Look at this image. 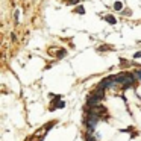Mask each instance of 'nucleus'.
Returning <instances> with one entry per match:
<instances>
[{
  "label": "nucleus",
  "mask_w": 141,
  "mask_h": 141,
  "mask_svg": "<svg viewBox=\"0 0 141 141\" xmlns=\"http://www.w3.org/2000/svg\"><path fill=\"white\" fill-rule=\"evenodd\" d=\"M85 141H100V135L99 134H86Z\"/></svg>",
  "instance_id": "f257e3e1"
},
{
  "label": "nucleus",
  "mask_w": 141,
  "mask_h": 141,
  "mask_svg": "<svg viewBox=\"0 0 141 141\" xmlns=\"http://www.w3.org/2000/svg\"><path fill=\"white\" fill-rule=\"evenodd\" d=\"M135 73V76H137V79H138V81L141 82V70H137V71H134Z\"/></svg>",
  "instance_id": "f03ea898"
},
{
  "label": "nucleus",
  "mask_w": 141,
  "mask_h": 141,
  "mask_svg": "<svg viewBox=\"0 0 141 141\" xmlns=\"http://www.w3.org/2000/svg\"><path fill=\"white\" fill-rule=\"evenodd\" d=\"M114 9H117V11L121 9V3L120 2H115V3H114Z\"/></svg>",
  "instance_id": "7ed1b4c3"
},
{
  "label": "nucleus",
  "mask_w": 141,
  "mask_h": 141,
  "mask_svg": "<svg viewBox=\"0 0 141 141\" xmlns=\"http://www.w3.org/2000/svg\"><path fill=\"white\" fill-rule=\"evenodd\" d=\"M106 20H108L109 23H112V24H114V23H115V18H114V17H112V15H108V17H106Z\"/></svg>",
  "instance_id": "20e7f679"
},
{
  "label": "nucleus",
  "mask_w": 141,
  "mask_h": 141,
  "mask_svg": "<svg viewBox=\"0 0 141 141\" xmlns=\"http://www.w3.org/2000/svg\"><path fill=\"white\" fill-rule=\"evenodd\" d=\"M18 18H20V12L17 11V12H15V21H18Z\"/></svg>",
  "instance_id": "39448f33"
},
{
  "label": "nucleus",
  "mask_w": 141,
  "mask_h": 141,
  "mask_svg": "<svg viewBox=\"0 0 141 141\" xmlns=\"http://www.w3.org/2000/svg\"><path fill=\"white\" fill-rule=\"evenodd\" d=\"M76 11H77V12H84V8H82V6H79Z\"/></svg>",
  "instance_id": "423d86ee"
},
{
  "label": "nucleus",
  "mask_w": 141,
  "mask_h": 141,
  "mask_svg": "<svg viewBox=\"0 0 141 141\" xmlns=\"http://www.w3.org/2000/svg\"><path fill=\"white\" fill-rule=\"evenodd\" d=\"M134 58H141V52H138V53L134 55Z\"/></svg>",
  "instance_id": "0eeeda50"
}]
</instances>
